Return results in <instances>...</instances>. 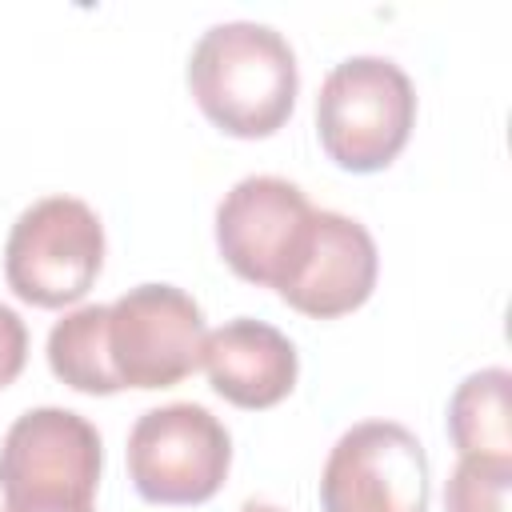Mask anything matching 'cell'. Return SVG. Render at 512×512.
Returning <instances> with one entry per match:
<instances>
[{
	"instance_id": "7",
	"label": "cell",
	"mask_w": 512,
	"mask_h": 512,
	"mask_svg": "<svg viewBox=\"0 0 512 512\" xmlns=\"http://www.w3.org/2000/svg\"><path fill=\"white\" fill-rule=\"evenodd\" d=\"M100 432L72 408L16 416L0 444L4 504H92L100 484Z\"/></svg>"
},
{
	"instance_id": "14",
	"label": "cell",
	"mask_w": 512,
	"mask_h": 512,
	"mask_svg": "<svg viewBox=\"0 0 512 512\" xmlns=\"http://www.w3.org/2000/svg\"><path fill=\"white\" fill-rule=\"evenodd\" d=\"M24 360H28V328L8 304H0V388H8L20 376Z\"/></svg>"
},
{
	"instance_id": "3",
	"label": "cell",
	"mask_w": 512,
	"mask_h": 512,
	"mask_svg": "<svg viewBox=\"0 0 512 512\" xmlns=\"http://www.w3.org/2000/svg\"><path fill=\"white\" fill-rule=\"evenodd\" d=\"M104 224L76 196H44L28 204L4 244L8 288L36 308L76 304L100 276Z\"/></svg>"
},
{
	"instance_id": "9",
	"label": "cell",
	"mask_w": 512,
	"mask_h": 512,
	"mask_svg": "<svg viewBox=\"0 0 512 512\" xmlns=\"http://www.w3.org/2000/svg\"><path fill=\"white\" fill-rule=\"evenodd\" d=\"M376 272H380V256L372 232L344 212L316 208L308 252L296 276L280 288V300L312 320H332L356 312L372 296Z\"/></svg>"
},
{
	"instance_id": "11",
	"label": "cell",
	"mask_w": 512,
	"mask_h": 512,
	"mask_svg": "<svg viewBox=\"0 0 512 512\" xmlns=\"http://www.w3.org/2000/svg\"><path fill=\"white\" fill-rule=\"evenodd\" d=\"M508 368H480L464 376L448 400V436L460 456L512 460V420H508Z\"/></svg>"
},
{
	"instance_id": "8",
	"label": "cell",
	"mask_w": 512,
	"mask_h": 512,
	"mask_svg": "<svg viewBox=\"0 0 512 512\" xmlns=\"http://www.w3.org/2000/svg\"><path fill=\"white\" fill-rule=\"evenodd\" d=\"M324 512H428V452L396 420L348 428L320 472Z\"/></svg>"
},
{
	"instance_id": "2",
	"label": "cell",
	"mask_w": 512,
	"mask_h": 512,
	"mask_svg": "<svg viewBox=\"0 0 512 512\" xmlns=\"http://www.w3.org/2000/svg\"><path fill=\"white\" fill-rule=\"evenodd\" d=\"M416 124V88L408 72L384 56L340 60L316 96L320 148L344 172L388 168Z\"/></svg>"
},
{
	"instance_id": "15",
	"label": "cell",
	"mask_w": 512,
	"mask_h": 512,
	"mask_svg": "<svg viewBox=\"0 0 512 512\" xmlns=\"http://www.w3.org/2000/svg\"><path fill=\"white\" fill-rule=\"evenodd\" d=\"M0 512H92V504H4Z\"/></svg>"
},
{
	"instance_id": "12",
	"label": "cell",
	"mask_w": 512,
	"mask_h": 512,
	"mask_svg": "<svg viewBox=\"0 0 512 512\" xmlns=\"http://www.w3.org/2000/svg\"><path fill=\"white\" fill-rule=\"evenodd\" d=\"M104 328H108V304H84L64 320H56L48 332V368L56 372V380H64L84 396L120 392L108 364Z\"/></svg>"
},
{
	"instance_id": "13",
	"label": "cell",
	"mask_w": 512,
	"mask_h": 512,
	"mask_svg": "<svg viewBox=\"0 0 512 512\" xmlns=\"http://www.w3.org/2000/svg\"><path fill=\"white\" fill-rule=\"evenodd\" d=\"M512 460L460 456L444 484V512H508Z\"/></svg>"
},
{
	"instance_id": "10",
	"label": "cell",
	"mask_w": 512,
	"mask_h": 512,
	"mask_svg": "<svg viewBox=\"0 0 512 512\" xmlns=\"http://www.w3.org/2000/svg\"><path fill=\"white\" fill-rule=\"evenodd\" d=\"M208 384L236 408H272L296 388V348L292 340L252 316H236L208 332L200 356Z\"/></svg>"
},
{
	"instance_id": "16",
	"label": "cell",
	"mask_w": 512,
	"mask_h": 512,
	"mask_svg": "<svg viewBox=\"0 0 512 512\" xmlns=\"http://www.w3.org/2000/svg\"><path fill=\"white\" fill-rule=\"evenodd\" d=\"M240 512H284V508H276V504H260V500H248Z\"/></svg>"
},
{
	"instance_id": "1",
	"label": "cell",
	"mask_w": 512,
	"mask_h": 512,
	"mask_svg": "<svg viewBox=\"0 0 512 512\" xmlns=\"http://www.w3.org/2000/svg\"><path fill=\"white\" fill-rule=\"evenodd\" d=\"M188 88L200 112L236 140H260L284 128L296 104V52L256 20L212 24L188 56Z\"/></svg>"
},
{
	"instance_id": "6",
	"label": "cell",
	"mask_w": 512,
	"mask_h": 512,
	"mask_svg": "<svg viewBox=\"0 0 512 512\" xmlns=\"http://www.w3.org/2000/svg\"><path fill=\"white\" fill-rule=\"evenodd\" d=\"M316 208L284 176H244L216 208V248L224 264L264 288H284L312 240Z\"/></svg>"
},
{
	"instance_id": "4",
	"label": "cell",
	"mask_w": 512,
	"mask_h": 512,
	"mask_svg": "<svg viewBox=\"0 0 512 512\" xmlns=\"http://www.w3.org/2000/svg\"><path fill=\"white\" fill-rule=\"evenodd\" d=\"M204 312L176 284H136L108 304L104 348L120 388H172L200 368Z\"/></svg>"
},
{
	"instance_id": "5",
	"label": "cell",
	"mask_w": 512,
	"mask_h": 512,
	"mask_svg": "<svg viewBox=\"0 0 512 512\" xmlns=\"http://www.w3.org/2000/svg\"><path fill=\"white\" fill-rule=\"evenodd\" d=\"M232 464V436L204 404L148 408L128 432V476L148 504H204Z\"/></svg>"
}]
</instances>
